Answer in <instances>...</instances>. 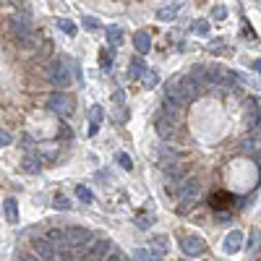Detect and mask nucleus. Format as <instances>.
Returning a JSON list of instances; mask_svg holds the SVG:
<instances>
[{"instance_id":"obj_1","label":"nucleus","mask_w":261,"mask_h":261,"mask_svg":"<svg viewBox=\"0 0 261 261\" xmlns=\"http://www.w3.org/2000/svg\"><path fill=\"white\" fill-rule=\"evenodd\" d=\"M196 92H199V86L191 81V76H175L173 81L165 84V102H170L175 107H183L196 97Z\"/></svg>"},{"instance_id":"obj_2","label":"nucleus","mask_w":261,"mask_h":261,"mask_svg":"<svg viewBox=\"0 0 261 261\" xmlns=\"http://www.w3.org/2000/svg\"><path fill=\"white\" fill-rule=\"evenodd\" d=\"M94 243V233L86 230V228H78V225H71V228H65V246L71 248V251L78 256H86L89 248Z\"/></svg>"},{"instance_id":"obj_3","label":"nucleus","mask_w":261,"mask_h":261,"mask_svg":"<svg viewBox=\"0 0 261 261\" xmlns=\"http://www.w3.org/2000/svg\"><path fill=\"white\" fill-rule=\"evenodd\" d=\"M47 81H50L55 89H58V92H60V89H68V86H71V81H73V78H71V71L63 65L60 58L52 60V63L47 65Z\"/></svg>"},{"instance_id":"obj_4","label":"nucleus","mask_w":261,"mask_h":261,"mask_svg":"<svg viewBox=\"0 0 261 261\" xmlns=\"http://www.w3.org/2000/svg\"><path fill=\"white\" fill-rule=\"evenodd\" d=\"M47 110L55 112V115H71L73 110V97L65 92H52L47 97Z\"/></svg>"},{"instance_id":"obj_5","label":"nucleus","mask_w":261,"mask_h":261,"mask_svg":"<svg viewBox=\"0 0 261 261\" xmlns=\"http://www.w3.org/2000/svg\"><path fill=\"white\" fill-rule=\"evenodd\" d=\"M31 251H34V256H37L39 261H55V248L50 246L47 238H42V235L31 238Z\"/></svg>"},{"instance_id":"obj_6","label":"nucleus","mask_w":261,"mask_h":261,"mask_svg":"<svg viewBox=\"0 0 261 261\" xmlns=\"http://www.w3.org/2000/svg\"><path fill=\"white\" fill-rule=\"evenodd\" d=\"M110 254H112V241L110 238H94V243H92L86 256H92L94 261H105Z\"/></svg>"},{"instance_id":"obj_7","label":"nucleus","mask_w":261,"mask_h":261,"mask_svg":"<svg viewBox=\"0 0 261 261\" xmlns=\"http://www.w3.org/2000/svg\"><path fill=\"white\" fill-rule=\"evenodd\" d=\"M204 241L199 235H183L180 238V251H183L186 256H199V254H204Z\"/></svg>"},{"instance_id":"obj_8","label":"nucleus","mask_w":261,"mask_h":261,"mask_svg":"<svg viewBox=\"0 0 261 261\" xmlns=\"http://www.w3.org/2000/svg\"><path fill=\"white\" fill-rule=\"evenodd\" d=\"M180 196H183L186 201H194L199 194H201V180L199 178H186L183 183H180V191H178Z\"/></svg>"},{"instance_id":"obj_9","label":"nucleus","mask_w":261,"mask_h":261,"mask_svg":"<svg viewBox=\"0 0 261 261\" xmlns=\"http://www.w3.org/2000/svg\"><path fill=\"white\" fill-rule=\"evenodd\" d=\"M222 248H225V254H238L243 248V233L241 230H233V233H228L225 235V243H222Z\"/></svg>"},{"instance_id":"obj_10","label":"nucleus","mask_w":261,"mask_h":261,"mask_svg":"<svg viewBox=\"0 0 261 261\" xmlns=\"http://www.w3.org/2000/svg\"><path fill=\"white\" fill-rule=\"evenodd\" d=\"M39 167H42V157H39V152H26L24 160H21V170L34 175V173H39Z\"/></svg>"},{"instance_id":"obj_11","label":"nucleus","mask_w":261,"mask_h":261,"mask_svg":"<svg viewBox=\"0 0 261 261\" xmlns=\"http://www.w3.org/2000/svg\"><path fill=\"white\" fill-rule=\"evenodd\" d=\"M133 47H136V52H149L152 50V37H149V31H136L133 34Z\"/></svg>"},{"instance_id":"obj_12","label":"nucleus","mask_w":261,"mask_h":261,"mask_svg":"<svg viewBox=\"0 0 261 261\" xmlns=\"http://www.w3.org/2000/svg\"><path fill=\"white\" fill-rule=\"evenodd\" d=\"M154 128H157V136H160V139H173L175 136V123H170L165 118H157Z\"/></svg>"},{"instance_id":"obj_13","label":"nucleus","mask_w":261,"mask_h":261,"mask_svg":"<svg viewBox=\"0 0 261 261\" xmlns=\"http://www.w3.org/2000/svg\"><path fill=\"white\" fill-rule=\"evenodd\" d=\"M47 241H50V246L55 248V251H63V248H68L65 246V230H60V228H52L47 233Z\"/></svg>"},{"instance_id":"obj_14","label":"nucleus","mask_w":261,"mask_h":261,"mask_svg":"<svg viewBox=\"0 0 261 261\" xmlns=\"http://www.w3.org/2000/svg\"><path fill=\"white\" fill-rule=\"evenodd\" d=\"M3 209H5V220L10 225H16V220H18V204H16V199H5Z\"/></svg>"},{"instance_id":"obj_15","label":"nucleus","mask_w":261,"mask_h":261,"mask_svg":"<svg viewBox=\"0 0 261 261\" xmlns=\"http://www.w3.org/2000/svg\"><path fill=\"white\" fill-rule=\"evenodd\" d=\"M160 165H162V170L178 165V149H162L160 152Z\"/></svg>"},{"instance_id":"obj_16","label":"nucleus","mask_w":261,"mask_h":261,"mask_svg":"<svg viewBox=\"0 0 261 261\" xmlns=\"http://www.w3.org/2000/svg\"><path fill=\"white\" fill-rule=\"evenodd\" d=\"M160 110H162V112H160V118H165V120H170V123H178L180 112H178L175 105H170V102H162V107H160Z\"/></svg>"},{"instance_id":"obj_17","label":"nucleus","mask_w":261,"mask_h":261,"mask_svg":"<svg viewBox=\"0 0 261 261\" xmlns=\"http://www.w3.org/2000/svg\"><path fill=\"white\" fill-rule=\"evenodd\" d=\"M165 251H167V238H165V235H162V238H152V256L160 259Z\"/></svg>"},{"instance_id":"obj_18","label":"nucleus","mask_w":261,"mask_h":261,"mask_svg":"<svg viewBox=\"0 0 261 261\" xmlns=\"http://www.w3.org/2000/svg\"><path fill=\"white\" fill-rule=\"evenodd\" d=\"M178 10H180V3H170L167 8H160V10H157V16H160L162 21H170V18H175Z\"/></svg>"},{"instance_id":"obj_19","label":"nucleus","mask_w":261,"mask_h":261,"mask_svg":"<svg viewBox=\"0 0 261 261\" xmlns=\"http://www.w3.org/2000/svg\"><path fill=\"white\" fill-rule=\"evenodd\" d=\"M107 42L115 47V44H120L123 42V31L118 29V26H107Z\"/></svg>"},{"instance_id":"obj_20","label":"nucleus","mask_w":261,"mask_h":261,"mask_svg":"<svg viewBox=\"0 0 261 261\" xmlns=\"http://www.w3.org/2000/svg\"><path fill=\"white\" fill-rule=\"evenodd\" d=\"M131 68H133L131 76H144L146 71H149V68H146V63H144L141 58H133V60H131Z\"/></svg>"},{"instance_id":"obj_21","label":"nucleus","mask_w":261,"mask_h":261,"mask_svg":"<svg viewBox=\"0 0 261 261\" xmlns=\"http://www.w3.org/2000/svg\"><path fill=\"white\" fill-rule=\"evenodd\" d=\"M89 118H92V126H97V128H99L102 118H105V110H102L99 105H94V107H92V112H89Z\"/></svg>"},{"instance_id":"obj_22","label":"nucleus","mask_w":261,"mask_h":261,"mask_svg":"<svg viewBox=\"0 0 261 261\" xmlns=\"http://www.w3.org/2000/svg\"><path fill=\"white\" fill-rule=\"evenodd\" d=\"M55 261H76V254L71 248H63V251H55Z\"/></svg>"},{"instance_id":"obj_23","label":"nucleus","mask_w":261,"mask_h":261,"mask_svg":"<svg viewBox=\"0 0 261 261\" xmlns=\"http://www.w3.org/2000/svg\"><path fill=\"white\" fill-rule=\"evenodd\" d=\"M55 209H60V212H68L71 209V199H65V196H55Z\"/></svg>"},{"instance_id":"obj_24","label":"nucleus","mask_w":261,"mask_h":261,"mask_svg":"<svg viewBox=\"0 0 261 261\" xmlns=\"http://www.w3.org/2000/svg\"><path fill=\"white\" fill-rule=\"evenodd\" d=\"M76 194H78V199H81L84 204H92V191H89L86 186H78V188H76Z\"/></svg>"},{"instance_id":"obj_25","label":"nucleus","mask_w":261,"mask_h":261,"mask_svg":"<svg viewBox=\"0 0 261 261\" xmlns=\"http://www.w3.org/2000/svg\"><path fill=\"white\" fill-rule=\"evenodd\" d=\"M58 26H60V31H65V34H76V24H73V21H68V18H60Z\"/></svg>"},{"instance_id":"obj_26","label":"nucleus","mask_w":261,"mask_h":261,"mask_svg":"<svg viewBox=\"0 0 261 261\" xmlns=\"http://www.w3.org/2000/svg\"><path fill=\"white\" fill-rule=\"evenodd\" d=\"M99 63H102V68H105V71L112 65V47H110V50H105V52L99 55Z\"/></svg>"},{"instance_id":"obj_27","label":"nucleus","mask_w":261,"mask_h":261,"mask_svg":"<svg viewBox=\"0 0 261 261\" xmlns=\"http://www.w3.org/2000/svg\"><path fill=\"white\" fill-rule=\"evenodd\" d=\"M194 31L201 34V37H207V34H209V21H196V24H194Z\"/></svg>"},{"instance_id":"obj_28","label":"nucleus","mask_w":261,"mask_h":261,"mask_svg":"<svg viewBox=\"0 0 261 261\" xmlns=\"http://www.w3.org/2000/svg\"><path fill=\"white\" fill-rule=\"evenodd\" d=\"M84 26H86L89 31H94V29H99V21H97L94 16H86V18H84Z\"/></svg>"},{"instance_id":"obj_29","label":"nucleus","mask_w":261,"mask_h":261,"mask_svg":"<svg viewBox=\"0 0 261 261\" xmlns=\"http://www.w3.org/2000/svg\"><path fill=\"white\" fill-rule=\"evenodd\" d=\"M118 162H120L123 167H126V170H131V167H133V162H131V157H128L126 152H120V154H118Z\"/></svg>"},{"instance_id":"obj_30","label":"nucleus","mask_w":261,"mask_h":261,"mask_svg":"<svg viewBox=\"0 0 261 261\" xmlns=\"http://www.w3.org/2000/svg\"><path fill=\"white\" fill-rule=\"evenodd\" d=\"M144 84H146V86H154V84H157V73H154V71H146V73H144Z\"/></svg>"},{"instance_id":"obj_31","label":"nucleus","mask_w":261,"mask_h":261,"mask_svg":"<svg viewBox=\"0 0 261 261\" xmlns=\"http://www.w3.org/2000/svg\"><path fill=\"white\" fill-rule=\"evenodd\" d=\"M212 16H214V18H225V16H228V8H225V5H214Z\"/></svg>"},{"instance_id":"obj_32","label":"nucleus","mask_w":261,"mask_h":261,"mask_svg":"<svg viewBox=\"0 0 261 261\" xmlns=\"http://www.w3.org/2000/svg\"><path fill=\"white\" fill-rule=\"evenodd\" d=\"M105 261H128V259L123 256V251H115V248H112V254H110Z\"/></svg>"},{"instance_id":"obj_33","label":"nucleus","mask_w":261,"mask_h":261,"mask_svg":"<svg viewBox=\"0 0 261 261\" xmlns=\"http://www.w3.org/2000/svg\"><path fill=\"white\" fill-rule=\"evenodd\" d=\"M10 141H13V136H10L8 131H0V146H8Z\"/></svg>"},{"instance_id":"obj_34","label":"nucleus","mask_w":261,"mask_h":261,"mask_svg":"<svg viewBox=\"0 0 261 261\" xmlns=\"http://www.w3.org/2000/svg\"><path fill=\"white\" fill-rule=\"evenodd\" d=\"M18 44H21V47H26V50H29L31 44H34V34H29V37H21V39H18Z\"/></svg>"},{"instance_id":"obj_35","label":"nucleus","mask_w":261,"mask_h":261,"mask_svg":"<svg viewBox=\"0 0 261 261\" xmlns=\"http://www.w3.org/2000/svg\"><path fill=\"white\" fill-rule=\"evenodd\" d=\"M209 50H212V52H222V50H225V47H222V39H214Z\"/></svg>"},{"instance_id":"obj_36","label":"nucleus","mask_w":261,"mask_h":261,"mask_svg":"<svg viewBox=\"0 0 261 261\" xmlns=\"http://www.w3.org/2000/svg\"><path fill=\"white\" fill-rule=\"evenodd\" d=\"M123 99H126V94H123V92H115V94H112V102H115V105H123Z\"/></svg>"},{"instance_id":"obj_37","label":"nucleus","mask_w":261,"mask_h":261,"mask_svg":"<svg viewBox=\"0 0 261 261\" xmlns=\"http://www.w3.org/2000/svg\"><path fill=\"white\" fill-rule=\"evenodd\" d=\"M18 261H39V259L34 256V254H21V256H18Z\"/></svg>"},{"instance_id":"obj_38","label":"nucleus","mask_w":261,"mask_h":261,"mask_svg":"<svg viewBox=\"0 0 261 261\" xmlns=\"http://www.w3.org/2000/svg\"><path fill=\"white\" fill-rule=\"evenodd\" d=\"M60 136H63V139H71V128H68V126H60Z\"/></svg>"},{"instance_id":"obj_39","label":"nucleus","mask_w":261,"mask_h":261,"mask_svg":"<svg viewBox=\"0 0 261 261\" xmlns=\"http://www.w3.org/2000/svg\"><path fill=\"white\" fill-rule=\"evenodd\" d=\"M136 261H146V251H136Z\"/></svg>"},{"instance_id":"obj_40","label":"nucleus","mask_w":261,"mask_h":261,"mask_svg":"<svg viewBox=\"0 0 261 261\" xmlns=\"http://www.w3.org/2000/svg\"><path fill=\"white\" fill-rule=\"evenodd\" d=\"M254 71L261 76V60H254Z\"/></svg>"},{"instance_id":"obj_41","label":"nucleus","mask_w":261,"mask_h":261,"mask_svg":"<svg viewBox=\"0 0 261 261\" xmlns=\"http://www.w3.org/2000/svg\"><path fill=\"white\" fill-rule=\"evenodd\" d=\"M152 261H160V259H154V256H152Z\"/></svg>"}]
</instances>
